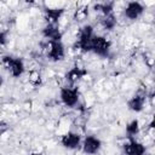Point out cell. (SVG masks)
Segmentation results:
<instances>
[{
	"mask_svg": "<svg viewBox=\"0 0 155 155\" xmlns=\"http://www.w3.org/2000/svg\"><path fill=\"white\" fill-rule=\"evenodd\" d=\"M93 36H94L93 27L91 24L84 25L79 31V36L75 42V47H78V50H80L82 52H91V45H92Z\"/></svg>",
	"mask_w": 155,
	"mask_h": 155,
	"instance_id": "cell-1",
	"label": "cell"
},
{
	"mask_svg": "<svg viewBox=\"0 0 155 155\" xmlns=\"http://www.w3.org/2000/svg\"><path fill=\"white\" fill-rule=\"evenodd\" d=\"M1 64L13 78H19L24 73V63L21 58L12 56H2Z\"/></svg>",
	"mask_w": 155,
	"mask_h": 155,
	"instance_id": "cell-2",
	"label": "cell"
},
{
	"mask_svg": "<svg viewBox=\"0 0 155 155\" xmlns=\"http://www.w3.org/2000/svg\"><path fill=\"white\" fill-rule=\"evenodd\" d=\"M111 42L102 36V35H94L92 39V45H91V52L96 53L99 57H108L110 52Z\"/></svg>",
	"mask_w": 155,
	"mask_h": 155,
	"instance_id": "cell-3",
	"label": "cell"
},
{
	"mask_svg": "<svg viewBox=\"0 0 155 155\" xmlns=\"http://www.w3.org/2000/svg\"><path fill=\"white\" fill-rule=\"evenodd\" d=\"M59 97H61L62 103L65 107L73 108V107H75L79 103L80 93H79L78 87H75V86H65V87H63L61 90Z\"/></svg>",
	"mask_w": 155,
	"mask_h": 155,
	"instance_id": "cell-4",
	"label": "cell"
},
{
	"mask_svg": "<svg viewBox=\"0 0 155 155\" xmlns=\"http://www.w3.org/2000/svg\"><path fill=\"white\" fill-rule=\"evenodd\" d=\"M65 56V48L62 41H48L47 45V58L52 62L62 61Z\"/></svg>",
	"mask_w": 155,
	"mask_h": 155,
	"instance_id": "cell-5",
	"label": "cell"
},
{
	"mask_svg": "<svg viewBox=\"0 0 155 155\" xmlns=\"http://www.w3.org/2000/svg\"><path fill=\"white\" fill-rule=\"evenodd\" d=\"M125 155H144L145 154V145L138 142L134 137H127V142L122 145Z\"/></svg>",
	"mask_w": 155,
	"mask_h": 155,
	"instance_id": "cell-6",
	"label": "cell"
},
{
	"mask_svg": "<svg viewBox=\"0 0 155 155\" xmlns=\"http://www.w3.org/2000/svg\"><path fill=\"white\" fill-rule=\"evenodd\" d=\"M145 101H147V92L143 91V90H139L138 92H136L127 102V107L131 111H134V113H139L143 110L144 108V104H145Z\"/></svg>",
	"mask_w": 155,
	"mask_h": 155,
	"instance_id": "cell-7",
	"label": "cell"
},
{
	"mask_svg": "<svg viewBox=\"0 0 155 155\" xmlns=\"http://www.w3.org/2000/svg\"><path fill=\"white\" fill-rule=\"evenodd\" d=\"M144 12V6L138 2V1H131L126 5V7L124 8V15L126 18L131 19V21H136L138 19Z\"/></svg>",
	"mask_w": 155,
	"mask_h": 155,
	"instance_id": "cell-8",
	"label": "cell"
},
{
	"mask_svg": "<svg viewBox=\"0 0 155 155\" xmlns=\"http://www.w3.org/2000/svg\"><path fill=\"white\" fill-rule=\"evenodd\" d=\"M102 148V142L99 138L94 136H87L82 142V150L87 155L97 154Z\"/></svg>",
	"mask_w": 155,
	"mask_h": 155,
	"instance_id": "cell-9",
	"label": "cell"
},
{
	"mask_svg": "<svg viewBox=\"0 0 155 155\" xmlns=\"http://www.w3.org/2000/svg\"><path fill=\"white\" fill-rule=\"evenodd\" d=\"M81 143V137L76 132H67L61 137V144L67 149H78Z\"/></svg>",
	"mask_w": 155,
	"mask_h": 155,
	"instance_id": "cell-10",
	"label": "cell"
},
{
	"mask_svg": "<svg viewBox=\"0 0 155 155\" xmlns=\"http://www.w3.org/2000/svg\"><path fill=\"white\" fill-rule=\"evenodd\" d=\"M86 75H87V70H86L85 68L75 65V67H73L69 71H67V74H65V80H67V82H68L70 86H74L76 82H79V81H80L82 78H85Z\"/></svg>",
	"mask_w": 155,
	"mask_h": 155,
	"instance_id": "cell-11",
	"label": "cell"
},
{
	"mask_svg": "<svg viewBox=\"0 0 155 155\" xmlns=\"http://www.w3.org/2000/svg\"><path fill=\"white\" fill-rule=\"evenodd\" d=\"M42 35L50 41H62V31L57 24H46L42 28Z\"/></svg>",
	"mask_w": 155,
	"mask_h": 155,
	"instance_id": "cell-12",
	"label": "cell"
},
{
	"mask_svg": "<svg viewBox=\"0 0 155 155\" xmlns=\"http://www.w3.org/2000/svg\"><path fill=\"white\" fill-rule=\"evenodd\" d=\"M64 12V8L59 7V8H45V19L47 22V24H57L59 18L62 17Z\"/></svg>",
	"mask_w": 155,
	"mask_h": 155,
	"instance_id": "cell-13",
	"label": "cell"
},
{
	"mask_svg": "<svg viewBox=\"0 0 155 155\" xmlns=\"http://www.w3.org/2000/svg\"><path fill=\"white\" fill-rule=\"evenodd\" d=\"M101 24L107 30L114 29L115 25H116V17H115L114 12L113 13H109V15H105V16H102L101 17Z\"/></svg>",
	"mask_w": 155,
	"mask_h": 155,
	"instance_id": "cell-14",
	"label": "cell"
},
{
	"mask_svg": "<svg viewBox=\"0 0 155 155\" xmlns=\"http://www.w3.org/2000/svg\"><path fill=\"white\" fill-rule=\"evenodd\" d=\"M94 10L98 11V12H101L102 16L113 13V11H114V2H102V4H97V5L94 6Z\"/></svg>",
	"mask_w": 155,
	"mask_h": 155,
	"instance_id": "cell-15",
	"label": "cell"
},
{
	"mask_svg": "<svg viewBox=\"0 0 155 155\" xmlns=\"http://www.w3.org/2000/svg\"><path fill=\"white\" fill-rule=\"evenodd\" d=\"M126 132H127V137H134L136 134H138L139 132V122L137 119H133L132 121H130L126 126Z\"/></svg>",
	"mask_w": 155,
	"mask_h": 155,
	"instance_id": "cell-16",
	"label": "cell"
},
{
	"mask_svg": "<svg viewBox=\"0 0 155 155\" xmlns=\"http://www.w3.org/2000/svg\"><path fill=\"white\" fill-rule=\"evenodd\" d=\"M29 82H30L33 86H35V87L40 86L41 82H42L40 73H39V71H31V73L29 74Z\"/></svg>",
	"mask_w": 155,
	"mask_h": 155,
	"instance_id": "cell-17",
	"label": "cell"
},
{
	"mask_svg": "<svg viewBox=\"0 0 155 155\" xmlns=\"http://www.w3.org/2000/svg\"><path fill=\"white\" fill-rule=\"evenodd\" d=\"M88 15V10H87V7H81V8H76V11H75V13H74V18L76 19V21H82V19H85L86 18V16Z\"/></svg>",
	"mask_w": 155,
	"mask_h": 155,
	"instance_id": "cell-18",
	"label": "cell"
},
{
	"mask_svg": "<svg viewBox=\"0 0 155 155\" xmlns=\"http://www.w3.org/2000/svg\"><path fill=\"white\" fill-rule=\"evenodd\" d=\"M7 40V33L6 31H0V45H5Z\"/></svg>",
	"mask_w": 155,
	"mask_h": 155,
	"instance_id": "cell-19",
	"label": "cell"
},
{
	"mask_svg": "<svg viewBox=\"0 0 155 155\" xmlns=\"http://www.w3.org/2000/svg\"><path fill=\"white\" fill-rule=\"evenodd\" d=\"M2 84H4V79H2V76H0V87L2 86Z\"/></svg>",
	"mask_w": 155,
	"mask_h": 155,
	"instance_id": "cell-20",
	"label": "cell"
},
{
	"mask_svg": "<svg viewBox=\"0 0 155 155\" xmlns=\"http://www.w3.org/2000/svg\"><path fill=\"white\" fill-rule=\"evenodd\" d=\"M30 155H41V154H36V153H34V154H30Z\"/></svg>",
	"mask_w": 155,
	"mask_h": 155,
	"instance_id": "cell-21",
	"label": "cell"
}]
</instances>
